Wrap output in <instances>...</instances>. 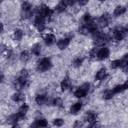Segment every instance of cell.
Returning a JSON list of instances; mask_svg holds the SVG:
<instances>
[{"label": "cell", "instance_id": "cb8c5ba5", "mask_svg": "<svg viewBox=\"0 0 128 128\" xmlns=\"http://www.w3.org/2000/svg\"><path fill=\"white\" fill-rule=\"evenodd\" d=\"M24 98V94L20 92H16L12 96V100L16 102H18L20 101H21Z\"/></svg>", "mask_w": 128, "mask_h": 128}, {"label": "cell", "instance_id": "d6986e66", "mask_svg": "<svg viewBox=\"0 0 128 128\" xmlns=\"http://www.w3.org/2000/svg\"><path fill=\"white\" fill-rule=\"evenodd\" d=\"M126 8L124 6H117L114 10L113 14L114 16H118L124 14L126 12Z\"/></svg>", "mask_w": 128, "mask_h": 128}, {"label": "cell", "instance_id": "d4e9b609", "mask_svg": "<svg viewBox=\"0 0 128 128\" xmlns=\"http://www.w3.org/2000/svg\"><path fill=\"white\" fill-rule=\"evenodd\" d=\"M114 96V93L112 92V90H106L103 93V98L105 100H109L112 98V96Z\"/></svg>", "mask_w": 128, "mask_h": 128}, {"label": "cell", "instance_id": "ffe728a7", "mask_svg": "<svg viewBox=\"0 0 128 128\" xmlns=\"http://www.w3.org/2000/svg\"><path fill=\"white\" fill-rule=\"evenodd\" d=\"M18 118H20L17 114H12L8 116L6 122L9 124H16Z\"/></svg>", "mask_w": 128, "mask_h": 128}, {"label": "cell", "instance_id": "4316f807", "mask_svg": "<svg viewBox=\"0 0 128 128\" xmlns=\"http://www.w3.org/2000/svg\"><path fill=\"white\" fill-rule=\"evenodd\" d=\"M32 52L36 56H38L40 54V46L39 44H36L33 46L32 48Z\"/></svg>", "mask_w": 128, "mask_h": 128}, {"label": "cell", "instance_id": "5bb4252c", "mask_svg": "<svg viewBox=\"0 0 128 128\" xmlns=\"http://www.w3.org/2000/svg\"><path fill=\"white\" fill-rule=\"evenodd\" d=\"M128 82H126L124 84H119L116 86V87L114 88V89L112 90V92L114 94L120 93L126 90L128 88Z\"/></svg>", "mask_w": 128, "mask_h": 128}, {"label": "cell", "instance_id": "7a4b0ae2", "mask_svg": "<svg viewBox=\"0 0 128 128\" xmlns=\"http://www.w3.org/2000/svg\"><path fill=\"white\" fill-rule=\"evenodd\" d=\"M28 72L26 69H23L21 70L20 72V74L16 80V88H20L26 84L28 82Z\"/></svg>", "mask_w": 128, "mask_h": 128}, {"label": "cell", "instance_id": "4dcf8cb0", "mask_svg": "<svg viewBox=\"0 0 128 128\" xmlns=\"http://www.w3.org/2000/svg\"><path fill=\"white\" fill-rule=\"evenodd\" d=\"M22 30H17L14 34V38L16 40H18L20 39L21 38L22 36Z\"/></svg>", "mask_w": 128, "mask_h": 128}, {"label": "cell", "instance_id": "5b68a950", "mask_svg": "<svg viewBox=\"0 0 128 128\" xmlns=\"http://www.w3.org/2000/svg\"><path fill=\"white\" fill-rule=\"evenodd\" d=\"M45 19L44 17L40 14L37 15L34 18V24L39 32L42 31L45 28Z\"/></svg>", "mask_w": 128, "mask_h": 128}, {"label": "cell", "instance_id": "9c48e42d", "mask_svg": "<svg viewBox=\"0 0 128 128\" xmlns=\"http://www.w3.org/2000/svg\"><path fill=\"white\" fill-rule=\"evenodd\" d=\"M96 44L98 46H102L108 42V36L99 33H96Z\"/></svg>", "mask_w": 128, "mask_h": 128}, {"label": "cell", "instance_id": "8992f818", "mask_svg": "<svg viewBox=\"0 0 128 128\" xmlns=\"http://www.w3.org/2000/svg\"><path fill=\"white\" fill-rule=\"evenodd\" d=\"M127 32V29L126 28H116L114 31V36L117 40H123Z\"/></svg>", "mask_w": 128, "mask_h": 128}, {"label": "cell", "instance_id": "ac0fdd59", "mask_svg": "<svg viewBox=\"0 0 128 128\" xmlns=\"http://www.w3.org/2000/svg\"><path fill=\"white\" fill-rule=\"evenodd\" d=\"M82 104L81 102H77L72 105L70 108V112L72 114H74L78 113L82 107Z\"/></svg>", "mask_w": 128, "mask_h": 128}, {"label": "cell", "instance_id": "52a82bcc", "mask_svg": "<svg viewBox=\"0 0 128 128\" xmlns=\"http://www.w3.org/2000/svg\"><path fill=\"white\" fill-rule=\"evenodd\" d=\"M110 54V50L106 47H104L98 51L96 56L99 60H102L107 58L109 56Z\"/></svg>", "mask_w": 128, "mask_h": 128}, {"label": "cell", "instance_id": "d590c367", "mask_svg": "<svg viewBox=\"0 0 128 128\" xmlns=\"http://www.w3.org/2000/svg\"><path fill=\"white\" fill-rule=\"evenodd\" d=\"M78 2L82 5H84V4H86L88 2V0H80V1H78Z\"/></svg>", "mask_w": 128, "mask_h": 128}, {"label": "cell", "instance_id": "1f68e13d", "mask_svg": "<svg viewBox=\"0 0 128 128\" xmlns=\"http://www.w3.org/2000/svg\"><path fill=\"white\" fill-rule=\"evenodd\" d=\"M83 62V59L81 58H76L75 60H74L73 62V65L75 67H79L82 64Z\"/></svg>", "mask_w": 128, "mask_h": 128}, {"label": "cell", "instance_id": "603a6c76", "mask_svg": "<svg viewBox=\"0 0 128 128\" xmlns=\"http://www.w3.org/2000/svg\"><path fill=\"white\" fill-rule=\"evenodd\" d=\"M82 26L88 24L92 22L90 15L88 13L85 14L84 15V16L82 18Z\"/></svg>", "mask_w": 128, "mask_h": 128}, {"label": "cell", "instance_id": "ba28073f", "mask_svg": "<svg viewBox=\"0 0 128 128\" xmlns=\"http://www.w3.org/2000/svg\"><path fill=\"white\" fill-rule=\"evenodd\" d=\"M38 12L40 14L46 18L50 16L54 13V10L45 5H42L40 6Z\"/></svg>", "mask_w": 128, "mask_h": 128}, {"label": "cell", "instance_id": "836d02e7", "mask_svg": "<svg viewBox=\"0 0 128 128\" xmlns=\"http://www.w3.org/2000/svg\"><path fill=\"white\" fill-rule=\"evenodd\" d=\"M82 122L79 120H76L74 123V127L80 128V127H82Z\"/></svg>", "mask_w": 128, "mask_h": 128}, {"label": "cell", "instance_id": "9a60e30c", "mask_svg": "<svg viewBox=\"0 0 128 128\" xmlns=\"http://www.w3.org/2000/svg\"><path fill=\"white\" fill-rule=\"evenodd\" d=\"M28 110V106L26 104H23L19 108L18 113L17 114L19 118H22L26 116Z\"/></svg>", "mask_w": 128, "mask_h": 128}, {"label": "cell", "instance_id": "30bf717a", "mask_svg": "<svg viewBox=\"0 0 128 128\" xmlns=\"http://www.w3.org/2000/svg\"><path fill=\"white\" fill-rule=\"evenodd\" d=\"M111 20L110 16L108 14H104L102 16L99 20L100 24L102 26H106L109 24Z\"/></svg>", "mask_w": 128, "mask_h": 128}, {"label": "cell", "instance_id": "2e32d148", "mask_svg": "<svg viewBox=\"0 0 128 128\" xmlns=\"http://www.w3.org/2000/svg\"><path fill=\"white\" fill-rule=\"evenodd\" d=\"M60 88L62 92H64L68 89H70L72 86V84L70 80L68 78H64L60 82Z\"/></svg>", "mask_w": 128, "mask_h": 128}, {"label": "cell", "instance_id": "7c38bea8", "mask_svg": "<svg viewBox=\"0 0 128 128\" xmlns=\"http://www.w3.org/2000/svg\"><path fill=\"white\" fill-rule=\"evenodd\" d=\"M70 41V37L65 38H64L60 40L58 44V48L60 50H64L66 48L69 44Z\"/></svg>", "mask_w": 128, "mask_h": 128}, {"label": "cell", "instance_id": "e575fe53", "mask_svg": "<svg viewBox=\"0 0 128 128\" xmlns=\"http://www.w3.org/2000/svg\"><path fill=\"white\" fill-rule=\"evenodd\" d=\"M63 1L66 6H68V5H72V4H74V3L75 2V1L70 0H63Z\"/></svg>", "mask_w": 128, "mask_h": 128}, {"label": "cell", "instance_id": "83f0119b", "mask_svg": "<svg viewBox=\"0 0 128 128\" xmlns=\"http://www.w3.org/2000/svg\"><path fill=\"white\" fill-rule=\"evenodd\" d=\"M29 52L27 50H24L20 54V59L22 62H26L29 58Z\"/></svg>", "mask_w": 128, "mask_h": 128}, {"label": "cell", "instance_id": "7402d4cb", "mask_svg": "<svg viewBox=\"0 0 128 128\" xmlns=\"http://www.w3.org/2000/svg\"><path fill=\"white\" fill-rule=\"evenodd\" d=\"M106 76V70L105 68H102L100 70L96 75V80H102L105 78V77Z\"/></svg>", "mask_w": 128, "mask_h": 128}, {"label": "cell", "instance_id": "277c9868", "mask_svg": "<svg viewBox=\"0 0 128 128\" xmlns=\"http://www.w3.org/2000/svg\"><path fill=\"white\" fill-rule=\"evenodd\" d=\"M21 16L22 19L29 18L32 15V5L28 2H24L22 6Z\"/></svg>", "mask_w": 128, "mask_h": 128}, {"label": "cell", "instance_id": "e0dca14e", "mask_svg": "<svg viewBox=\"0 0 128 128\" xmlns=\"http://www.w3.org/2000/svg\"><path fill=\"white\" fill-rule=\"evenodd\" d=\"M96 117L97 114L96 113L94 112H88L86 116V119L88 122L94 124L95 123Z\"/></svg>", "mask_w": 128, "mask_h": 128}, {"label": "cell", "instance_id": "4fadbf2b", "mask_svg": "<svg viewBox=\"0 0 128 128\" xmlns=\"http://www.w3.org/2000/svg\"><path fill=\"white\" fill-rule=\"evenodd\" d=\"M56 36L54 34H49L46 35L44 38V42L46 45L51 46L53 44L56 42Z\"/></svg>", "mask_w": 128, "mask_h": 128}, {"label": "cell", "instance_id": "3957f363", "mask_svg": "<svg viewBox=\"0 0 128 128\" xmlns=\"http://www.w3.org/2000/svg\"><path fill=\"white\" fill-rule=\"evenodd\" d=\"M90 88V84L88 82L85 83L82 85L80 87H79L75 92H74V96L78 98H82L83 97H85Z\"/></svg>", "mask_w": 128, "mask_h": 128}, {"label": "cell", "instance_id": "f1b7e54d", "mask_svg": "<svg viewBox=\"0 0 128 128\" xmlns=\"http://www.w3.org/2000/svg\"><path fill=\"white\" fill-rule=\"evenodd\" d=\"M111 68H116L118 67H121L122 62L121 60H115L111 62H110Z\"/></svg>", "mask_w": 128, "mask_h": 128}, {"label": "cell", "instance_id": "484cf974", "mask_svg": "<svg viewBox=\"0 0 128 128\" xmlns=\"http://www.w3.org/2000/svg\"><path fill=\"white\" fill-rule=\"evenodd\" d=\"M66 5L64 4V1H62L60 2L58 4L57 6H56V10L58 12H64L66 8Z\"/></svg>", "mask_w": 128, "mask_h": 128}, {"label": "cell", "instance_id": "6da1fadb", "mask_svg": "<svg viewBox=\"0 0 128 128\" xmlns=\"http://www.w3.org/2000/svg\"><path fill=\"white\" fill-rule=\"evenodd\" d=\"M52 66L51 60L48 58H44L40 59L37 66L38 70L40 72H46L49 70Z\"/></svg>", "mask_w": 128, "mask_h": 128}, {"label": "cell", "instance_id": "8d00e7d4", "mask_svg": "<svg viewBox=\"0 0 128 128\" xmlns=\"http://www.w3.org/2000/svg\"><path fill=\"white\" fill-rule=\"evenodd\" d=\"M2 29H3V26H2V24H0V32H2Z\"/></svg>", "mask_w": 128, "mask_h": 128}, {"label": "cell", "instance_id": "f546056e", "mask_svg": "<svg viewBox=\"0 0 128 128\" xmlns=\"http://www.w3.org/2000/svg\"><path fill=\"white\" fill-rule=\"evenodd\" d=\"M52 104L54 106H58V107H61L62 106L63 104V101L62 99L60 98H56L54 99L52 101Z\"/></svg>", "mask_w": 128, "mask_h": 128}, {"label": "cell", "instance_id": "8fae6325", "mask_svg": "<svg viewBox=\"0 0 128 128\" xmlns=\"http://www.w3.org/2000/svg\"><path fill=\"white\" fill-rule=\"evenodd\" d=\"M48 125V122L46 119L42 118L34 122L31 125V127H46Z\"/></svg>", "mask_w": 128, "mask_h": 128}, {"label": "cell", "instance_id": "d6a6232c", "mask_svg": "<svg viewBox=\"0 0 128 128\" xmlns=\"http://www.w3.org/2000/svg\"><path fill=\"white\" fill-rule=\"evenodd\" d=\"M52 123L56 126H60L64 124V120L62 118H56L53 121Z\"/></svg>", "mask_w": 128, "mask_h": 128}, {"label": "cell", "instance_id": "44dd1931", "mask_svg": "<svg viewBox=\"0 0 128 128\" xmlns=\"http://www.w3.org/2000/svg\"><path fill=\"white\" fill-rule=\"evenodd\" d=\"M35 100L36 102L39 104L42 105L44 104L47 100L46 96V94H38L35 98Z\"/></svg>", "mask_w": 128, "mask_h": 128}]
</instances>
